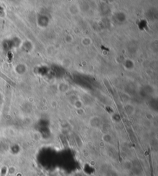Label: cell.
Wrapping results in <instances>:
<instances>
[{
	"label": "cell",
	"instance_id": "1",
	"mask_svg": "<svg viewBox=\"0 0 158 176\" xmlns=\"http://www.w3.org/2000/svg\"><path fill=\"white\" fill-rule=\"evenodd\" d=\"M0 76H1V78H3L5 81H6L8 82V83L10 84H11V85H12V86H14V83H13V82L12 81H11V79H10L8 78L7 77V76H5V75L3 74L2 73H0Z\"/></svg>",
	"mask_w": 158,
	"mask_h": 176
}]
</instances>
